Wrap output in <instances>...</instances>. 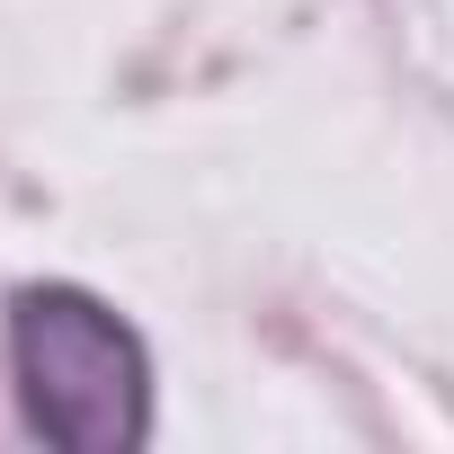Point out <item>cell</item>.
<instances>
[{"instance_id": "6da1fadb", "label": "cell", "mask_w": 454, "mask_h": 454, "mask_svg": "<svg viewBox=\"0 0 454 454\" xmlns=\"http://www.w3.org/2000/svg\"><path fill=\"white\" fill-rule=\"evenodd\" d=\"M10 383L27 427L63 454H134L152 436V348L90 286L10 294Z\"/></svg>"}]
</instances>
